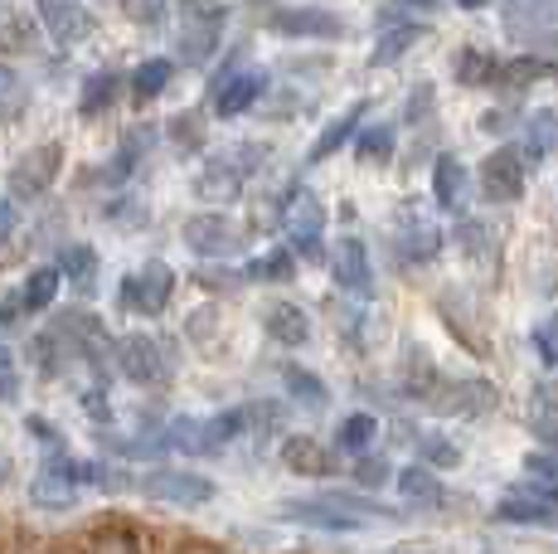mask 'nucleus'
<instances>
[{
    "instance_id": "nucleus-28",
    "label": "nucleus",
    "mask_w": 558,
    "mask_h": 554,
    "mask_svg": "<svg viewBox=\"0 0 558 554\" xmlns=\"http://www.w3.org/2000/svg\"><path fill=\"white\" fill-rule=\"evenodd\" d=\"M59 273L69 277L73 287H83V292H88L93 277H98V253H93L88 243H69V249L59 253Z\"/></svg>"
},
{
    "instance_id": "nucleus-1",
    "label": "nucleus",
    "mask_w": 558,
    "mask_h": 554,
    "mask_svg": "<svg viewBox=\"0 0 558 554\" xmlns=\"http://www.w3.org/2000/svg\"><path fill=\"white\" fill-rule=\"evenodd\" d=\"M267 156H272V152H267V146H257V142H243V146H233V152L214 156V161L195 176V195L209 200V205H229V200L243 190V180L263 170Z\"/></svg>"
},
{
    "instance_id": "nucleus-5",
    "label": "nucleus",
    "mask_w": 558,
    "mask_h": 554,
    "mask_svg": "<svg viewBox=\"0 0 558 554\" xmlns=\"http://www.w3.org/2000/svg\"><path fill=\"white\" fill-rule=\"evenodd\" d=\"M83 482H98V467L88 462H69V457H53L45 462V472L35 477V486H29V501L45 510H63L78 501V486Z\"/></svg>"
},
{
    "instance_id": "nucleus-35",
    "label": "nucleus",
    "mask_w": 558,
    "mask_h": 554,
    "mask_svg": "<svg viewBox=\"0 0 558 554\" xmlns=\"http://www.w3.org/2000/svg\"><path fill=\"white\" fill-rule=\"evenodd\" d=\"M117 83H122L117 73H93V79L83 83V117H98L107 103L117 98Z\"/></svg>"
},
{
    "instance_id": "nucleus-38",
    "label": "nucleus",
    "mask_w": 558,
    "mask_h": 554,
    "mask_svg": "<svg viewBox=\"0 0 558 554\" xmlns=\"http://www.w3.org/2000/svg\"><path fill=\"white\" fill-rule=\"evenodd\" d=\"M417 453H423L433 467H457L461 462V447L447 443L442 433H423V438H417Z\"/></svg>"
},
{
    "instance_id": "nucleus-33",
    "label": "nucleus",
    "mask_w": 558,
    "mask_h": 554,
    "mask_svg": "<svg viewBox=\"0 0 558 554\" xmlns=\"http://www.w3.org/2000/svg\"><path fill=\"white\" fill-rule=\"evenodd\" d=\"M29 93H25V79H20L15 69H5L0 63V122H15L20 112H25Z\"/></svg>"
},
{
    "instance_id": "nucleus-42",
    "label": "nucleus",
    "mask_w": 558,
    "mask_h": 554,
    "mask_svg": "<svg viewBox=\"0 0 558 554\" xmlns=\"http://www.w3.org/2000/svg\"><path fill=\"white\" fill-rule=\"evenodd\" d=\"M170 136H175V146H180V152H195V146L204 142V127H199V117H195V112L175 117V122H170Z\"/></svg>"
},
{
    "instance_id": "nucleus-37",
    "label": "nucleus",
    "mask_w": 558,
    "mask_h": 554,
    "mask_svg": "<svg viewBox=\"0 0 558 554\" xmlns=\"http://www.w3.org/2000/svg\"><path fill=\"white\" fill-rule=\"evenodd\" d=\"M287 389L296 394V399L306 404V409H320V404H326V385H320L316 375H311V370H287Z\"/></svg>"
},
{
    "instance_id": "nucleus-18",
    "label": "nucleus",
    "mask_w": 558,
    "mask_h": 554,
    "mask_svg": "<svg viewBox=\"0 0 558 554\" xmlns=\"http://www.w3.org/2000/svg\"><path fill=\"white\" fill-rule=\"evenodd\" d=\"M399 492H403V506L413 510V516H433V510L447 506V486L433 477V467H403Z\"/></svg>"
},
{
    "instance_id": "nucleus-12",
    "label": "nucleus",
    "mask_w": 558,
    "mask_h": 554,
    "mask_svg": "<svg viewBox=\"0 0 558 554\" xmlns=\"http://www.w3.org/2000/svg\"><path fill=\"white\" fill-rule=\"evenodd\" d=\"M117 370H122L132 385H160L166 380V350H160L156 336H122L117 340Z\"/></svg>"
},
{
    "instance_id": "nucleus-40",
    "label": "nucleus",
    "mask_w": 558,
    "mask_h": 554,
    "mask_svg": "<svg viewBox=\"0 0 558 554\" xmlns=\"http://www.w3.org/2000/svg\"><path fill=\"white\" fill-rule=\"evenodd\" d=\"M534 350H539L544 365L558 370V316H549V322L534 326Z\"/></svg>"
},
{
    "instance_id": "nucleus-27",
    "label": "nucleus",
    "mask_w": 558,
    "mask_h": 554,
    "mask_svg": "<svg viewBox=\"0 0 558 554\" xmlns=\"http://www.w3.org/2000/svg\"><path fill=\"white\" fill-rule=\"evenodd\" d=\"M355 161L360 166H389L393 161V127H384V122L364 127L360 142H355Z\"/></svg>"
},
{
    "instance_id": "nucleus-20",
    "label": "nucleus",
    "mask_w": 558,
    "mask_h": 554,
    "mask_svg": "<svg viewBox=\"0 0 558 554\" xmlns=\"http://www.w3.org/2000/svg\"><path fill=\"white\" fill-rule=\"evenodd\" d=\"M263 332L277 340V346H306L311 340V316L296 302H272L263 312Z\"/></svg>"
},
{
    "instance_id": "nucleus-49",
    "label": "nucleus",
    "mask_w": 558,
    "mask_h": 554,
    "mask_svg": "<svg viewBox=\"0 0 558 554\" xmlns=\"http://www.w3.org/2000/svg\"><path fill=\"white\" fill-rule=\"evenodd\" d=\"M457 5H461V10H481V5H486V0H457Z\"/></svg>"
},
{
    "instance_id": "nucleus-10",
    "label": "nucleus",
    "mask_w": 558,
    "mask_h": 554,
    "mask_svg": "<svg viewBox=\"0 0 558 554\" xmlns=\"http://www.w3.org/2000/svg\"><path fill=\"white\" fill-rule=\"evenodd\" d=\"M243 433V409H229L219 413V419H180L175 429H170V443L185 447V453H219V447H229L233 438Z\"/></svg>"
},
{
    "instance_id": "nucleus-25",
    "label": "nucleus",
    "mask_w": 558,
    "mask_h": 554,
    "mask_svg": "<svg viewBox=\"0 0 558 554\" xmlns=\"http://www.w3.org/2000/svg\"><path fill=\"white\" fill-rule=\"evenodd\" d=\"M558 152V112L539 108L530 112V122H524V156L530 161H544V156Z\"/></svg>"
},
{
    "instance_id": "nucleus-26",
    "label": "nucleus",
    "mask_w": 558,
    "mask_h": 554,
    "mask_svg": "<svg viewBox=\"0 0 558 554\" xmlns=\"http://www.w3.org/2000/svg\"><path fill=\"white\" fill-rule=\"evenodd\" d=\"M423 35H427V29H423V25H413V20H408V25L384 29V39L374 45V55H369V69H389V63H399Z\"/></svg>"
},
{
    "instance_id": "nucleus-46",
    "label": "nucleus",
    "mask_w": 558,
    "mask_h": 554,
    "mask_svg": "<svg viewBox=\"0 0 558 554\" xmlns=\"http://www.w3.org/2000/svg\"><path fill=\"white\" fill-rule=\"evenodd\" d=\"M20 389V370H15V356L0 346V399H15Z\"/></svg>"
},
{
    "instance_id": "nucleus-32",
    "label": "nucleus",
    "mask_w": 558,
    "mask_h": 554,
    "mask_svg": "<svg viewBox=\"0 0 558 554\" xmlns=\"http://www.w3.org/2000/svg\"><path fill=\"white\" fill-rule=\"evenodd\" d=\"M292 268H296V253L292 249H272V253H263V258L248 263V282H287Z\"/></svg>"
},
{
    "instance_id": "nucleus-15",
    "label": "nucleus",
    "mask_w": 558,
    "mask_h": 554,
    "mask_svg": "<svg viewBox=\"0 0 558 554\" xmlns=\"http://www.w3.org/2000/svg\"><path fill=\"white\" fill-rule=\"evenodd\" d=\"M330 273H336V287H345L350 297H369L374 292V268H369V253H364L360 239H336Z\"/></svg>"
},
{
    "instance_id": "nucleus-29",
    "label": "nucleus",
    "mask_w": 558,
    "mask_h": 554,
    "mask_svg": "<svg viewBox=\"0 0 558 554\" xmlns=\"http://www.w3.org/2000/svg\"><path fill=\"white\" fill-rule=\"evenodd\" d=\"M59 282H63V273H59V268H35V273L25 277L20 306H25V312H45L53 297H59Z\"/></svg>"
},
{
    "instance_id": "nucleus-17",
    "label": "nucleus",
    "mask_w": 558,
    "mask_h": 554,
    "mask_svg": "<svg viewBox=\"0 0 558 554\" xmlns=\"http://www.w3.org/2000/svg\"><path fill=\"white\" fill-rule=\"evenodd\" d=\"M39 20H45V29L59 45H78L93 29V15L83 0H39Z\"/></svg>"
},
{
    "instance_id": "nucleus-43",
    "label": "nucleus",
    "mask_w": 558,
    "mask_h": 554,
    "mask_svg": "<svg viewBox=\"0 0 558 554\" xmlns=\"http://www.w3.org/2000/svg\"><path fill=\"white\" fill-rule=\"evenodd\" d=\"M195 282L204 287V292H239L243 277H239V273H229V268H199V273H195Z\"/></svg>"
},
{
    "instance_id": "nucleus-41",
    "label": "nucleus",
    "mask_w": 558,
    "mask_h": 554,
    "mask_svg": "<svg viewBox=\"0 0 558 554\" xmlns=\"http://www.w3.org/2000/svg\"><path fill=\"white\" fill-rule=\"evenodd\" d=\"M126 5V15L136 20V25H146V29H156L160 20H166V10H170V0H122Z\"/></svg>"
},
{
    "instance_id": "nucleus-45",
    "label": "nucleus",
    "mask_w": 558,
    "mask_h": 554,
    "mask_svg": "<svg viewBox=\"0 0 558 554\" xmlns=\"http://www.w3.org/2000/svg\"><path fill=\"white\" fill-rule=\"evenodd\" d=\"M433 108H437V98H433V83H417V93L408 98V122H427L433 117Z\"/></svg>"
},
{
    "instance_id": "nucleus-6",
    "label": "nucleus",
    "mask_w": 558,
    "mask_h": 554,
    "mask_svg": "<svg viewBox=\"0 0 558 554\" xmlns=\"http://www.w3.org/2000/svg\"><path fill=\"white\" fill-rule=\"evenodd\" d=\"M142 496L160 501V506H204V501H214V482L199 472H175V467H156V472L142 477Z\"/></svg>"
},
{
    "instance_id": "nucleus-13",
    "label": "nucleus",
    "mask_w": 558,
    "mask_h": 554,
    "mask_svg": "<svg viewBox=\"0 0 558 554\" xmlns=\"http://www.w3.org/2000/svg\"><path fill=\"white\" fill-rule=\"evenodd\" d=\"M170 292H175V273H170L166 263H146L142 273H132L122 282V306H132V312H142V316H160Z\"/></svg>"
},
{
    "instance_id": "nucleus-3",
    "label": "nucleus",
    "mask_w": 558,
    "mask_h": 554,
    "mask_svg": "<svg viewBox=\"0 0 558 554\" xmlns=\"http://www.w3.org/2000/svg\"><path fill=\"white\" fill-rule=\"evenodd\" d=\"M180 59L185 63H204L219 49V29H223V5L219 0H180Z\"/></svg>"
},
{
    "instance_id": "nucleus-23",
    "label": "nucleus",
    "mask_w": 558,
    "mask_h": 554,
    "mask_svg": "<svg viewBox=\"0 0 558 554\" xmlns=\"http://www.w3.org/2000/svg\"><path fill=\"white\" fill-rule=\"evenodd\" d=\"M399 249H403L413 263L437 258V253H442V229H437V224H427V219L403 215V219H399Z\"/></svg>"
},
{
    "instance_id": "nucleus-7",
    "label": "nucleus",
    "mask_w": 558,
    "mask_h": 554,
    "mask_svg": "<svg viewBox=\"0 0 558 554\" xmlns=\"http://www.w3.org/2000/svg\"><path fill=\"white\" fill-rule=\"evenodd\" d=\"M59 166H63V146L59 142L29 146V152L10 166V195L15 200H39L53 180H59Z\"/></svg>"
},
{
    "instance_id": "nucleus-22",
    "label": "nucleus",
    "mask_w": 558,
    "mask_h": 554,
    "mask_svg": "<svg viewBox=\"0 0 558 554\" xmlns=\"http://www.w3.org/2000/svg\"><path fill=\"white\" fill-rule=\"evenodd\" d=\"M360 122H364V103H350V108L340 112L336 122H326V127H320V136H316V142H311V152H306V161L316 166V161H326V156H336L340 146H345L350 136H355V127H360Z\"/></svg>"
},
{
    "instance_id": "nucleus-36",
    "label": "nucleus",
    "mask_w": 558,
    "mask_h": 554,
    "mask_svg": "<svg viewBox=\"0 0 558 554\" xmlns=\"http://www.w3.org/2000/svg\"><path fill=\"white\" fill-rule=\"evenodd\" d=\"M35 45V29L20 10H0V49H29Z\"/></svg>"
},
{
    "instance_id": "nucleus-21",
    "label": "nucleus",
    "mask_w": 558,
    "mask_h": 554,
    "mask_svg": "<svg viewBox=\"0 0 558 554\" xmlns=\"http://www.w3.org/2000/svg\"><path fill=\"white\" fill-rule=\"evenodd\" d=\"M433 200H437V209H447V215H461V209H466V166H461L457 156H437Z\"/></svg>"
},
{
    "instance_id": "nucleus-24",
    "label": "nucleus",
    "mask_w": 558,
    "mask_h": 554,
    "mask_svg": "<svg viewBox=\"0 0 558 554\" xmlns=\"http://www.w3.org/2000/svg\"><path fill=\"white\" fill-rule=\"evenodd\" d=\"M554 73V63L549 59H534V55H520V59H506V63H496V88H506V93H520V88H530V83H544Z\"/></svg>"
},
{
    "instance_id": "nucleus-4",
    "label": "nucleus",
    "mask_w": 558,
    "mask_h": 554,
    "mask_svg": "<svg viewBox=\"0 0 558 554\" xmlns=\"http://www.w3.org/2000/svg\"><path fill=\"white\" fill-rule=\"evenodd\" d=\"M496 516L510 520V526H558V486L530 477L524 486H510V492L500 496Z\"/></svg>"
},
{
    "instance_id": "nucleus-44",
    "label": "nucleus",
    "mask_w": 558,
    "mask_h": 554,
    "mask_svg": "<svg viewBox=\"0 0 558 554\" xmlns=\"http://www.w3.org/2000/svg\"><path fill=\"white\" fill-rule=\"evenodd\" d=\"M389 482V462L384 457H364V462L355 467V486H364V492H374V486Z\"/></svg>"
},
{
    "instance_id": "nucleus-30",
    "label": "nucleus",
    "mask_w": 558,
    "mask_h": 554,
    "mask_svg": "<svg viewBox=\"0 0 558 554\" xmlns=\"http://www.w3.org/2000/svg\"><path fill=\"white\" fill-rule=\"evenodd\" d=\"M490 79H496V59H490L486 49H461L457 55V83L461 88H490Z\"/></svg>"
},
{
    "instance_id": "nucleus-48",
    "label": "nucleus",
    "mask_w": 558,
    "mask_h": 554,
    "mask_svg": "<svg viewBox=\"0 0 558 554\" xmlns=\"http://www.w3.org/2000/svg\"><path fill=\"white\" fill-rule=\"evenodd\" d=\"M427 5H437V0H399L393 10H427Z\"/></svg>"
},
{
    "instance_id": "nucleus-16",
    "label": "nucleus",
    "mask_w": 558,
    "mask_h": 554,
    "mask_svg": "<svg viewBox=\"0 0 558 554\" xmlns=\"http://www.w3.org/2000/svg\"><path fill=\"white\" fill-rule=\"evenodd\" d=\"M263 88H267V73H223V79H214L209 83V93H214V112L219 117H239V112H248L257 98H263Z\"/></svg>"
},
{
    "instance_id": "nucleus-2",
    "label": "nucleus",
    "mask_w": 558,
    "mask_h": 554,
    "mask_svg": "<svg viewBox=\"0 0 558 554\" xmlns=\"http://www.w3.org/2000/svg\"><path fill=\"white\" fill-rule=\"evenodd\" d=\"M423 404H433L437 413H457V419H486V413H496L500 394H496V385H486V380H442L437 375V385L423 394Z\"/></svg>"
},
{
    "instance_id": "nucleus-8",
    "label": "nucleus",
    "mask_w": 558,
    "mask_h": 554,
    "mask_svg": "<svg viewBox=\"0 0 558 554\" xmlns=\"http://www.w3.org/2000/svg\"><path fill=\"white\" fill-rule=\"evenodd\" d=\"M272 35H287V39H340L345 35V20L326 5H287V10H272L267 15Z\"/></svg>"
},
{
    "instance_id": "nucleus-47",
    "label": "nucleus",
    "mask_w": 558,
    "mask_h": 554,
    "mask_svg": "<svg viewBox=\"0 0 558 554\" xmlns=\"http://www.w3.org/2000/svg\"><path fill=\"white\" fill-rule=\"evenodd\" d=\"M524 472H530V477H539V482H554V486H558V457H549V453H534V457H524Z\"/></svg>"
},
{
    "instance_id": "nucleus-14",
    "label": "nucleus",
    "mask_w": 558,
    "mask_h": 554,
    "mask_svg": "<svg viewBox=\"0 0 558 554\" xmlns=\"http://www.w3.org/2000/svg\"><path fill=\"white\" fill-rule=\"evenodd\" d=\"M185 243H190V253H199V258H229V253L243 249L239 224L223 219V215H195V219H185Z\"/></svg>"
},
{
    "instance_id": "nucleus-19",
    "label": "nucleus",
    "mask_w": 558,
    "mask_h": 554,
    "mask_svg": "<svg viewBox=\"0 0 558 554\" xmlns=\"http://www.w3.org/2000/svg\"><path fill=\"white\" fill-rule=\"evenodd\" d=\"M282 462L292 467L296 477H330L336 472V453L320 447L316 438H306V433H292V438L282 443Z\"/></svg>"
},
{
    "instance_id": "nucleus-31",
    "label": "nucleus",
    "mask_w": 558,
    "mask_h": 554,
    "mask_svg": "<svg viewBox=\"0 0 558 554\" xmlns=\"http://www.w3.org/2000/svg\"><path fill=\"white\" fill-rule=\"evenodd\" d=\"M170 59H146L142 69L132 73V93H136V103H151V98H160L166 93V83H170Z\"/></svg>"
},
{
    "instance_id": "nucleus-9",
    "label": "nucleus",
    "mask_w": 558,
    "mask_h": 554,
    "mask_svg": "<svg viewBox=\"0 0 558 554\" xmlns=\"http://www.w3.org/2000/svg\"><path fill=\"white\" fill-rule=\"evenodd\" d=\"M524 176H530V166H524L520 146H500V152H490L486 161H481V190H486V200H496V205H514V200L524 195Z\"/></svg>"
},
{
    "instance_id": "nucleus-34",
    "label": "nucleus",
    "mask_w": 558,
    "mask_h": 554,
    "mask_svg": "<svg viewBox=\"0 0 558 554\" xmlns=\"http://www.w3.org/2000/svg\"><path fill=\"white\" fill-rule=\"evenodd\" d=\"M374 438H379V423H374V413H350V419L340 423V447H345V453H364Z\"/></svg>"
},
{
    "instance_id": "nucleus-39",
    "label": "nucleus",
    "mask_w": 558,
    "mask_h": 554,
    "mask_svg": "<svg viewBox=\"0 0 558 554\" xmlns=\"http://www.w3.org/2000/svg\"><path fill=\"white\" fill-rule=\"evenodd\" d=\"M457 243H461V253L466 258H486V224H476V219H461L457 224Z\"/></svg>"
},
{
    "instance_id": "nucleus-11",
    "label": "nucleus",
    "mask_w": 558,
    "mask_h": 554,
    "mask_svg": "<svg viewBox=\"0 0 558 554\" xmlns=\"http://www.w3.org/2000/svg\"><path fill=\"white\" fill-rule=\"evenodd\" d=\"M282 224L287 233H292V243L306 253V258H316V243H320V229H326V209H320V200L311 195L306 185H292L282 200Z\"/></svg>"
}]
</instances>
